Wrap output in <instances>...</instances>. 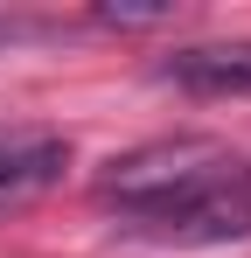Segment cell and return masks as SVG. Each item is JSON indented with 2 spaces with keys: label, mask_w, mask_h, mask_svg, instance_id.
Listing matches in <instances>:
<instances>
[{
  "label": "cell",
  "mask_w": 251,
  "mask_h": 258,
  "mask_svg": "<svg viewBox=\"0 0 251 258\" xmlns=\"http://www.w3.org/2000/svg\"><path fill=\"white\" fill-rule=\"evenodd\" d=\"M237 168H244V161H237L223 140H209V133H174V140H147V147L119 154L112 168L98 174V196L119 203L126 223L147 237L154 223L181 216L196 196H209L216 181H230Z\"/></svg>",
  "instance_id": "6da1fadb"
},
{
  "label": "cell",
  "mask_w": 251,
  "mask_h": 258,
  "mask_svg": "<svg viewBox=\"0 0 251 258\" xmlns=\"http://www.w3.org/2000/svg\"><path fill=\"white\" fill-rule=\"evenodd\" d=\"M154 244H230V237H251V168H237L230 181H216L209 196H196L181 216H167L147 230Z\"/></svg>",
  "instance_id": "7a4b0ae2"
},
{
  "label": "cell",
  "mask_w": 251,
  "mask_h": 258,
  "mask_svg": "<svg viewBox=\"0 0 251 258\" xmlns=\"http://www.w3.org/2000/svg\"><path fill=\"white\" fill-rule=\"evenodd\" d=\"M98 21H105V28H161V21H174V7H167V0H140V7L105 0V7H98Z\"/></svg>",
  "instance_id": "5b68a950"
},
{
  "label": "cell",
  "mask_w": 251,
  "mask_h": 258,
  "mask_svg": "<svg viewBox=\"0 0 251 258\" xmlns=\"http://www.w3.org/2000/svg\"><path fill=\"white\" fill-rule=\"evenodd\" d=\"M161 77L174 91H196V98H251V42H196L174 49L161 63Z\"/></svg>",
  "instance_id": "3957f363"
},
{
  "label": "cell",
  "mask_w": 251,
  "mask_h": 258,
  "mask_svg": "<svg viewBox=\"0 0 251 258\" xmlns=\"http://www.w3.org/2000/svg\"><path fill=\"white\" fill-rule=\"evenodd\" d=\"M63 168H70V147H63V140H21V147H0V210L42 196Z\"/></svg>",
  "instance_id": "277c9868"
}]
</instances>
